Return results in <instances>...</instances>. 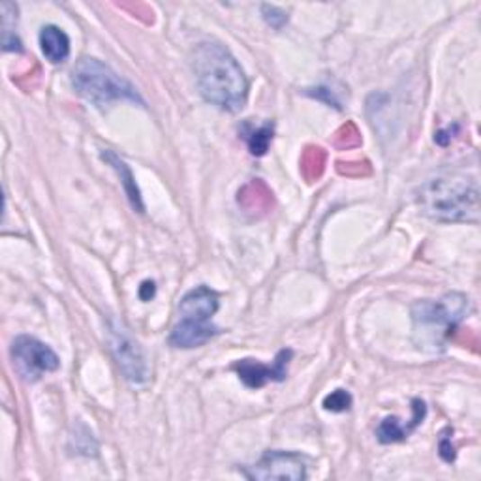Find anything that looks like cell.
Returning <instances> with one entry per match:
<instances>
[{
	"label": "cell",
	"instance_id": "obj_1",
	"mask_svg": "<svg viewBox=\"0 0 481 481\" xmlns=\"http://www.w3.org/2000/svg\"><path fill=\"white\" fill-rule=\"evenodd\" d=\"M192 68L202 96L224 109L237 113L249 98V81L235 57L218 41H204L194 51Z\"/></svg>",
	"mask_w": 481,
	"mask_h": 481
},
{
	"label": "cell",
	"instance_id": "obj_2",
	"mask_svg": "<svg viewBox=\"0 0 481 481\" xmlns=\"http://www.w3.org/2000/svg\"><path fill=\"white\" fill-rule=\"evenodd\" d=\"M422 211L439 222L479 221V186L465 175H446L423 185L420 192Z\"/></svg>",
	"mask_w": 481,
	"mask_h": 481
},
{
	"label": "cell",
	"instance_id": "obj_3",
	"mask_svg": "<svg viewBox=\"0 0 481 481\" xmlns=\"http://www.w3.org/2000/svg\"><path fill=\"white\" fill-rule=\"evenodd\" d=\"M470 313V299L465 294H446L439 301H418L412 307L415 340L422 346H444L455 327Z\"/></svg>",
	"mask_w": 481,
	"mask_h": 481
},
{
	"label": "cell",
	"instance_id": "obj_4",
	"mask_svg": "<svg viewBox=\"0 0 481 481\" xmlns=\"http://www.w3.org/2000/svg\"><path fill=\"white\" fill-rule=\"evenodd\" d=\"M218 311V295L207 286H195L179 303V318L173 325L169 342L175 348H198L221 333L211 318Z\"/></svg>",
	"mask_w": 481,
	"mask_h": 481
},
{
	"label": "cell",
	"instance_id": "obj_5",
	"mask_svg": "<svg viewBox=\"0 0 481 481\" xmlns=\"http://www.w3.org/2000/svg\"><path fill=\"white\" fill-rule=\"evenodd\" d=\"M72 85L81 98L98 107L119 100L143 105V100L134 86L96 59L86 57L76 64L72 70Z\"/></svg>",
	"mask_w": 481,
	"mask_h": 481
},
{
	"label": "cell",
	"instance_id": "obj_6",
	"mask_svg": "<svg viewBox=\"0 0 481 481\" xmlns=\"http://www.w3.org/2000/svg\"><path fill=\"white\" fill-rule=\"evenodd\" d=\"M12 359L19 377L27 382H36L60 367L53 349L31 335H21L12 342Z\"/></svg>",
	"mask_w": 481,
	"mask_h": 481
},
{
	"label": "cell",
	"instance_id": "obj_7",
	"mask_svg": "<svg viewBox=\"0 0 481 481\" xmlns=\"http://www.w3.org/2000/svg\"><path fill=\"white\" fill-rule=\"evenodd\" d=\"M109 344H112V354L124 378L132 384H145L150 377V368L143 348L117 320L109 325Z\"/></svg>",
	"mask_w": 481,
	"mask_h": 481
},
{
	"label": "cell",
	"instance_id": "obj_8",
	"mask_svg": "<svg viewBox=\"0 0 481 481\" xmlns=\"http://www.w3.org/2000/svg\"><path fill=\"white\" fill-rule=\"evenodd\" d=\"M243 474L258 481H303L307 479V465L299 453L268 451L254 467H247Z\"/></svg>",
	"mask_w": 481,
	"mask_h": 481
},
{
	"label": "cell",
	"instance_id": "obj_9",
	"mask_svg": "<svg viewBox=\"0 0 481 481\" xmlns=\"http://www.w3.org/2000/svg\"><path fill=\"white\" fill-rule=\"evenodd\" d=\"M294 358V352L290 348H284L277 354L273 365H264L256 359H240L233 365L237 375L247 387L259 389L268 382H282L288 377V365Z\"/></svg>",
	"mask_w": 481,
	"mask_h": 481
},
{
	"label": "cell",
	"instance_id": "obj_10",
	"mask_svg": "<svg viewBox=\"0 0 481 481\" xmlns=\"http://www.w3.org/2000/svg\"><path fill=\"white\" fill-rule=\"evenodd\" d=\"M427 415V406L422 399H413L412 401V420L403 423V420L395 418V415H391V418H386L380 427H378V440L382 444H395V442H403L406 440L408 436L418 429V425H422V422L425 420Z\"/></svg>",
	"mask_w": 481,
	"mask_h": 481
},
{
	"label": "cell",
	"instance_id": "obj_11",
	"mask_svg": "<svg viewBox=\"0 0 481 481\" xmlns=\"http://www.w3.org/2000/svg\"><path fill=\"white\" fill-rule=\"evenodd\" d=\"M40 48L51 64H60L70 57V38L62 29L48 25L40 32Z\"/></svg>",
	"mask_w": 481,
	"mask_h": 481
},
{
	"label": "cell",
	"instance_id": "obj_12",
	"mask_svg": "<svg viewBox=\"0 0 481 481\" xmlns=\"http://www.w3.org/2000/svg\"><path fill=\"white\" fill-rule=\"evenodd\" d=\"M102 159L112 166L117 173L119 177L123 181V186H124V192L128 195L130 204H132V207L138 211V213H143L145 211V205H143V200H141V194H140V188L136 186V181L132 177V171H130V168L124 164V160H121L113 150H104L102 152Z\"/></svg>",
	"mask_w": 481,
	"mask_h": 481
},
{
	"label": "cell",
	"instance_id": "obj_13",
	"mask_svg": "<svg viewBox=\"0 0 481 481\" xmlns=\"http://www.w3.org/2000/svg\"><path fill=\"white\" fill-rule=\"evenodd\" d=\"M273 132H275L273 123H264L259 126L245 123L240 126V138L247 141L250 155L254 157H264L269 150V145L273 141Z\"/></svg>",
	"mask_w": 481,
	"mask_h": 481
},
{
	"label": "cell",
	"instance_id": "obj_14",
	"mask_svg": "<svg viewBox=\"0 0 481 481\" xmlns=\"http://www.w3.org/2000/svg\"><path fill=\"white\" fill-rule=\"evenodd\" d=\"M271 195L273 194L268 190L264 183L254 181L239 192V204L252 213L266 211L271 204Z\"/></svg>",
	"mask_w": 481,
	"mask_h": 481
},
{
	"label": "cell",
	"instance_id": "obj_15",
	"mask_svg": "<svg viewBox=\"0 0 481 481\" xmlns=\"http://www.w3.org/2000/svg\"><path fill=\"white\" fill-rule=\"evenodd\" d=\"M325 164V152L320 147H309L303 155V175L309 181L318 179Z\"/></svg>",
	"mask_w": 481,
	"mask_h": 481
},
{
	"label": "cell",
	"instance_id": "obj_16",
	"mask_svg": "<svg viewBox=\"0 0 481 481\" xmlns=\"http://www.w3.org/2000/svg\"><path fill=\"white\" fill-rule=\"evenodd\" d=\"M352 395L346 389H335L333 393H330L323 399V408L330 410V412H348L349 408H352Z\"/></svg>",
	"mask_w": 481,
	"mask_h": 481
},
{
	"label": "cell",
	"instance_id": "obj_17",
	"mask_svg": "<svg viewBox=\"0 0 481 481\" xmlns=\"http://www.w3.org/2000/svg\"><path fill=\"white\" fill-rule=\"evenodd\" d=\"M261 14H264L266 23L271 25L273 29H277V31L288 23V14L284 10H280V8H277V6L264 5V6H261Z\"/></svg>",
	"mask_w": 481,
	"mask_h": 481
},
{
	"label": "cell",
	"instance_id": "obj_18",
	"mask_svg": "<svg viewBox=\"0 0 481 481\" xmlns=\"http://www.w3.org/2000/svg\"><path fill=\"white\" fill-rule=\"evenodd\" d=\"M359 143H361L359 132H358V128L352 123L346 124L339 132V136H337V145L339 147H346L348 149V147H356Z\"/></svg>",
	"mask_w": 481,
	"mask_h": 481
},
{
	"label": "cell",
	"instance_id": "obj_19",
	"mask_svg": "<svg viewBox=\"0 0 481 481\" xmlns=\"http://www.w3.org/2000/svg\"><path fill=\"white\" fill-rule=\"evenodd\" d=\"M440 455H442L444 461H448V463H451L455 458V449H453V446L449 442V436H444V439L440 440Z\"/></svg>",
	"mask_w": 481,
	"mask_h": 481
},
{
	"label": "cell",
	"instance_id": "obj_20",
	"mask_svg": "<svg viewBox=\"0 0 481 481\" xmlns=\"http://www.w3.org/2000/svg\"><path fill=\"white\" fill-rule=\"evenodd\" d=\"M155 292H157V288H155V282H143L141 284V288H140V297L143 299V301H150V297L152 295H155Z\"/></svg>",
	"mask_w": 481,
	"mask_h": 481
}]
</instances>
